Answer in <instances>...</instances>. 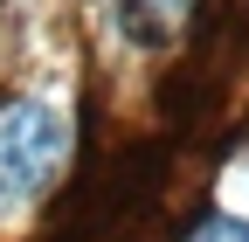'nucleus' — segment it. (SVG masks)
Segmentation results:
<instances>
[{
  "label": "nucleus",
  "instance_id": "obj_1",
  "mask_svg": "<svg viewBox=\"0 0 249 242\" xmlns=\"http://www.w3.org/2000/svg\"><path fill=\"white\" fill-rule=\"evenodd\" d=\"M70 153H76V132L49 97H7L0 104V215L49 201Z\"/></svg>",
  "mask_w": 249,
  "mask_h": 242
},
{
  "label": "nucleus",
  "instance_id": "obj_2",
  "mask_svg": "<svg viewBox=\"0 0 249 242\" xmlns=\"http://www.w3.org/2000/svg\"><path fill=\"white\" fill-rule=\"evenodd\" d=\"M187 14H194V0H118V28L139 42H166Z\"/></svg>",
  "mask_w": 249,
  "mask_h": 242
},
{
  "label": "nucleus",
  "instance_id": "obj_3",
  "mask_svg": "<svg viewBox=\"0 0 249 242\" xmlns=\"http://www.w3.org/2000/svg\"><path fill=\"white\" fill-rule=\"evenodd\" d=\"M187 242H249V222H242V215H208Z\"/></svg>",
  "mask_w": 249,
  "mask_h": 242
}]
</instances>
